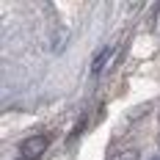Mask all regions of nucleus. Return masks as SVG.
I'll return each instance as SVG.
<instances>
[{"label": "nucleus", "mask_w": 160, "mask_h": 160, "mask_svg": "<svg viewBox=\"0 0 160 160\" xmlns=\"http://www.w3.org/2000/svg\"><path fill=\"white\" fill-rule=\"evenodd\" d=\"M111 160H138V149L127 146V149H119L116 155H111Z\"/></svg>", "instance_id": "2"}, {"label": "nucleus", "mask_w": 160, "mask_h": 160, "mask_svg": "<svg viewBox=\"0 0 160 160\" xmlns=\"http://www.w3.org/2000/svg\"><path fill=\"white\" fill-rule=\"evenodd\" d=\"M47 146H50L47 135H31V138L22 141L19 152H22V158H25V160H39L44 152H47Z\"/></svg>", "instance_id": "1"}]
</instances>
